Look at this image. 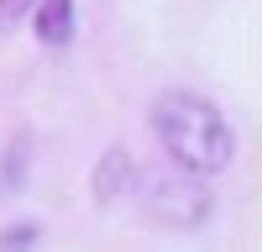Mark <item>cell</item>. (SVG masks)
Returning a JSON list of instances; mask_svg holds the SVG:
<instances>
[{"mask_svg":"<svg viewBox=\"0 0 262 252\" xmlns=\"http://www.w3.org/2000/svg\"><path fill=\"white\" fill-rule=\"evenodd\" d=\"M152 132L168 147V158L189 174H221L236 158L231 121L200 95H163L152 105Z\"/></svg>","mask_w":262,"mask_h":252,"instance_id":"1","label":"cell"},{"mask_svg":"<svg viewBox=\"0 0 262 252\" xmlns=\"http://www.w3.org/2000/svg\"><path fill=\"white\" fill-rule=\"evenodd\" d=\"M131 184H137V195L147 205V216H158L163 226H205L210 216V195L205 184L189 179V168H179V174H131Z\"/></svg>","mask_w":262,"mask_h":252,"instance_id":"2","label":"cell"},{"mask_svg":"<svg viewBox=\"0 0 262 252\" xmlns=\"http://www.w3.org/2000/svg\"><path fill=\"white\" fill-rule=\"evenodd\" d=\"M27 21L42 48H69L74 42V0H37Z\"/></svg>","mask_w":262,"mask_h":252,"instance_id":"3","label":"cell"},{"mask_svg":"<svg viewBox=\"0 0 262 252\" xmlns=\"http://www.w3.org/2000/svg\"><path fill=\"white\" fill-rule=\"evenodd\" d=\"M126 184H131V158L116 147V153L105 158V168H95V200H100V205H111Z\"/></svg>","mask_w":262,"mask_h":252,"instance_id":"4","label":"cell"},{"mask_svg":"<svg viewBox=\"0 0 262 252\" xmlns=\"http://www.w3.org/2000/svg\"><path fill=\"white\" fill-rule=\"evenodd\" d=\"M32 6L37 0H0V32H16L21 21L32 16Z\"/></svg>","mask_w":262,"mask_h":252,"instance_id":"5","label":"cell"},{"mask_svg":"<svg viewBox=\"0 0 262 252\" xmlns=\"http://www.w3.org/2000/svg\"><path fill=\"white\" fill-rule=\"evenodd\" d=\"M27 242H37V231H6L0 237V247H27Z\"/></svg>","mask_w":262,"mask_h":252,"instance_id":"6","label":"cell"}]
</instances>
